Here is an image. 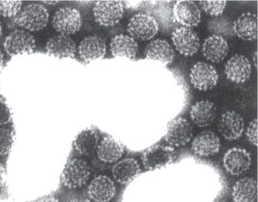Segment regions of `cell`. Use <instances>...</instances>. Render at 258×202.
I'll list each match as a JSON object with an SVG mask.
<instances>
[{
    "label": "cell",
    "mask_w": 258,
    "mask_h": 202,
    "mask_svg": "<svg viewBox=\"0 0 258 202\" xmlns=\"http://www.w3.org/2000/svg\"><path fill=\"white\" fill-rule=\"evenodd\" d=\"M159 26L150 14L141 12L130 19L127 32L130 36L139 41H148L158 34Z\"/></svg>",
    "instance_id": "cell-6"
},
{
    "label": "cell",
    "mask_w": 258,
    "mask_h": 202,
    "mask_svg": "<svg viewBox=\"0 0 258 202\" xmlns=\"http://www.w3.org/2000/svg\"><path fill=\"white\" fill-rule=\"evenodd\" d=\"M22 1H0V16L15 18L22 11Z\"/></svg>",
    "instance_id": "cell-31"
},
{
    "label": "cell",
    "mask_w": 258,
    "mask_h": 202,
    "mask_svg": "<svg viewBox=\"0 0 258 202\" xmlns=\"http://www.w3.org/2000/svg\"><path fill=\"white\" fill-rule=\"evenodd\" d=\"M0 202H19L9 195L7 191L0 192Z\"/></svg>",
    "instance_id": "cell-36"
},
{
    "label": "cell",
    "mask_w": 258,
    "mask_h": 202,
    "mask_svg": "<svg viewBox=\"0 0 258 202\" xmlns=\"http://www.w3.org/2000/svg\"><path fill=\"white\" fill-rule=\"evenodd\" d=\"M253 62H254V66L256 68L257 67V51H256L254 56H253Z\"/></svg>",
    "instance_id": "cell-39"
},
{
    "label": "cell",
    "mask_w": 258,
    "mask_h": 202,
    "mask_svg": "<svg viewBox=\"0 0 258 202\" xmlns=\"http://www.w3.org/2000/svg\"><path fill=\"white\" fill-rule=\"evenodd\" d=\"M174 148L165 145H155L142 155L143 166L147 170H155L169 164L174 159Z\"/></svg>",
    "instance_id": "cell-14"
},
{
    "label": "cell",
    "mask_w": 258,
    "mask_h": 202,
    "mask_svg": "<svg viewBox=\"0 0 258 202\" xmlns=\"http://www.w3.org/2000/svg\"><path fill=\"white\" fill-rule=\"evenodd\" d=\"M110 51L115 57L134 59L139 51V45L133 37L125 34L113 36L110 41Z\"/></svg>",
    "instance_id": "cell-25"
},
{
    "label": "cell",
    "mask_w": 258,
    "mask_h": 202,
    "mask_svg": "<svg viewBox=\"0 0 258 202\" xmlns=\"http://www.w3.org/2000/svg\"><path fill=\"white\" fill-rule=\"evenodd\" d=\"M234 36L243 41H253L257 37V17L251 13L241 14L233 22Z\"/></svg>",
    "instance_id": "cell-20"
},
{
    "label": "cell",
    "mask_w": 258,
    "mask_h": 202,
    "mask_svg": "<svg viewBox=\"0 0 258 202\" xmlns=\"http://www.w3.org/2000/svg\"><path fill=\"white\" fill-rule=\"evenodd\" d=\"M208 29L214 36L222 37L225 39L234 36L233 22L225 16H219L210 19Z\"/></svg>",
    "instance_id": "cell-29"
},
{
    "label": "cell",
    "mask_w": 258,
    "mask_h": 202,
    "mask_svg": "<svg viewBox=\"0 0 258 202\" xmlns=\"http://www.w3.org/2000/svg\"><path fill=\"white\" fill-rule=\"evenodd\" d=\"M6 180H7V176H6V168L0 163V192L6 187Z\"/></svg>",
    "instance_id": "cell-35"
},
{
    "label": "cell",
    "mask_w": 258,
    "mask_h": 202,
    "mask_svg": "<svg viewBox=\"0 0 258 202\" xmlns=\"http://www.w3.org/2000/svg\"><path fill=\"white\" fill-rule=\"evenodd\" d=\"M83 18L79 10L63 7L57 10L52 17V26L60 34L70 36L80 31Z\"/></svg>",
    "instance_id": "cell-4"
},
{
    "label": "cell",
    "mask_w": 258,
    "mask_h": 202,
    "mask_svg": "<svg viewBox=\"0 0 258 202\" xmlns=\"http://www.w3.org/2000/svg\"><path fill=\"white\" fill-rule=\"evenodd\" d=\"M202 52L207 60L215 64L220 63L228 54V43L225 38L212 35L205 40Z\"/></svg>",
    "instance_id": "cell-19"
},
{
    "label": "cell",
    "mask_w": 258,
    "mask_h": 202,
    "mask_svg": "<svg viewBox=\"0 0 258 202\" xmlns=\"http://www.w3.org/2000/svg\"><path fill=\"white\" fill-rule=\"evenodd\" d=\"M77 3H78V4L80 5V6H85V5H89L91 4V2L89 1H78Z\"/></svg>",
    "instance_id": "cell-41"
},
{
    "label": "cell",
    "mask_w": 258,
    "mask_h": 202,
    "mask_svg": "<svg viewBox=\"0 0 258 202\" xmlns=\"http://www.w3.org/2000/svg\"><path fill=\"white\" fill-rule=\"evenodd\" d=\"M5 50L10 56L33 53L36 48L34 37L25 30H14L5 39Z\"/></svg>",
    "instance_id": "cell-7"
},
{
    "label": "cell",
    "mask_w": 258,
    "mask_h": 202,
    "mask_svg": "<svg viewBox=\"0 0 258 202\" xmlns=\"http://www.w3.org/2000/svg\"><path fill=\"white\" fill-rule=\"evenodd\" d=\"M14 132L9 128H0V157L7 156L14 142Z\"/></svg>",
    "instance_id": "cell-30"
},
{
    "label": "cell",
    "mask_w": 258,
    "mask_h": 202,
    "mask_svg": "<svg viewBox=\"0 0 258 202\" xmlns=\"http://www.w3.org/2000/svg\"><path fill=\"white\" fill-rule=\"evenodd\" d=\"M48 54L55 57H75L76 54V44L72 38L65 35H56L48 40L46 44Z\"/></svg>",
    "instance_id": "cell-22"
},
{
    "label": "cell",
    "mask_w": 258,
    "mask_h": 202,
    "mask_svg": "<svg viewBox=\"0 0 258 202\" xmlns=\"http://www.w3.org/2000/svg\"><path fill=\"white\" fill-rule=\"evenodd\" d=\"M257 184L252 178H243L234 184L232 190L233 202H254L257 198Z\"/></svg>",
    "instance_id": "cell-27"
},
{
    "label": "cell",
    "mask_w": 258,
    "mask_h": 202,
    "mask_svg": "<svg viewBox=\"0 0 258 202\" xmlns=\"http://www.w3.org/2000/svg\"><path fill=\"white\" fill-rule=\"evenodd\" d=\"M125 4L121 1H99L93 9L96 22L105 28L114 26L124 16Z\"/></svg>",
    "instance_id": "cell-5"
},
{
    "label": "cell",
    "mask_w": 258,
    "mask_h": 202,
    "mask_svg": "<svg viewBox=\"0 0 258 202\" xmlns=\"http://www.w3.org/2000/svg\"><path fill=\"white\" fill-rule=\"evenodd\" d=\"M192 121L199 127H208L217 116L216 106L209 100H201L192 106L190 110Z\"/></svg>",
    "instance_id": "cell-21"
},
{
    "label": "cell",
    "mask_w": 258,
    "mask_h": 202,
    "mask_svg": "<svg viewBox=\"0 0 258 202\" xmlns=\"http://www.w3.org/2000/svg\"><path fill=\"white\" fill-rule=\"evenodd\" d=\"M37 202H60V200L54 196H47L45 198H41L39 201Z\"/></svg>",
    "instance_id": "cell-37"
},
{
    "label": "cell",
    "mask_w": 258,
    "mask_h": 202,
    "mask_svg": "<svg viewBox=\"0 0 258 202\" xmlns=\"http://www.w3.org/2000/svg\"><path fill=\"white\" fill-rule=\"evenodd\" d=\"M193 137V127L186 119L178 118L172 120L166 130L165 140L171 147H182Z\"/></svg>",
    "instance_id": "cell-11"
},
{
    "label": "cell",
    "mask_w": 258,
    "mask_h": 202,
    "mask_svg": "<svg viewBox=\"0 0 258 202\" xmlns=\"http://www.w3.org/2000/svg\"><path fill=\"white\" fill-rule=\"evenodd\" d=\"M141 167L134 158H125L116 163L112 168V174L117 182L121 184L131 183L141 174Z\"/></svg>",
    "instance_id": "cell-23"
},
{
    "label": "cell",
    "mask_w": 258,
    "mask_h": 202,
    "mask_svg": "<svg viewBox=\"0 0 258 202\" xmlns=\"http://www.w3.org/2000/svg\"><path fill=\"white\" fill-rule=\"evenodd\" d=\"M3 65H4V54L2 52L0 49V72H1L2 69H3Z\"/></svg>",
    "instance_id": "cell-38"
},
{
    "label": "cell",
    "mask_w": 258,
    "mask_h": 202,
    "mask_svg": "<svg viewBox=\"0 0 258 202\" xmlns=\"http://www.w3.org/2000/svg\"><path fill=\"white\" fill-rule=\"evenodd\" d=\"M78 54L85 62L103 59L106 54L105 41L97 35L86 37L78 46Z\"/></svg>",
    "instance_id": "cell-17"
},
{
    "label": "cell",
    "mask_w": 258,
    "mask_h": 202,
    "mask_svg": "<svg viewBox=\"0 0 258 202\" xmlns=\"http://www.w3.org/2000/svg\"><path fill=\"white\" fill-rule=\"evenodd\" d=\"M190 83L200 91L213 89L219 81V74L212 65L205 62H197L190 69L189 74Z\"/></svg>",
    "instance_id": "cell-8"
},
{
    "label": "cell",
    "mask_w": 258,
    "mask_h": 202,
    "mask_svg": "<svg viewBox=\"0 0 258 202\" xmlns=\"http://www.w3.org/2000/svg\"><path fill=\"white\" fill-rule=\"evenodd\" d=\"M173 14L176 22L182 27L193 28L201 22V10L193 1H177L174 3Z\"/></svg>",
    "instance_id": "cell-12"
},
{
    "label": "cell",
    "mask_w": 258,
    "mask_h": 202,
    "mask_svg": "<svg viewBox=\"0 0 258 202\" xmlns=\"http://www.w3.org/2000/svg\"><path fill=\"white\" fill-rule=\"evenodd\" d=\"M246 135L251 145L257 146V119L250 122L246 129Z\"/></svg>",
    "instance_id": "cell-33"
},
{
    "label": "cell",
    "mask_w": 258,
    "mask_h": 202,
    "mask_svg": "<svg viewBox=\"0 0 258 202\" xmlns=\"http://www.w3.org/2000/svg\"><path fill=\"white\" fill-rule=\"evenodd\" d=\"M46 5H52V6H54V5L57 4L58 3V1H43Z\"/></svg>",
    "instance_id": "cell-42"
},
{
    "label": "cell",
    "mask_w": 258,
    "mask_h": 202,
    "mask_svg": "<svg viewBox=\"0 0 258 202\" xmlns=\"http://www.w3.org/2000/svg\"><path fill=\"white\" fill-rule=\"evenodd\" d=\"M11 122V115L6 101L0 99V126H5Z\"/></svg>",
    "instance_id": "cell-34"
},
{
    "label": "cell",
    "mask_w": 258,
    "mask_h": 202,
    "mask_svg": "<svg viewBox=\"0 0 258 202\" xmlns=\"http://www.w3.org/2000/svg\"><path fill=\"white\" fill-rule=\"evenodd\" d=\"M116 193L114 182L105 175L94 178L88 188L89 198L94 202H109L114 198Z\"/></svg>",
    "instance_id": "cell-15"
},
{
    "label": "cell",
    "mask_w": 258,
    "mask_h": 202,
    "mask_svg": "<svg viewBox=\"0 0 258 202\" xmlns=\"http://www.w3.org/2000/svg\"><path fill=\"white\" fill-rule=\"evenodd\" d=\"M171 39L181 55L192 56L200 49V38L193 29L186 27L177 28L172 32Z\"/></svg>",
    "instance_id": "cell-10"
},
{
    "label": "cell",
    "mask_w": 258,
    "mask_h": 202,
    "mask_svg": "<svg viewBox=\"0 0 258 202\" xmlns=\"http://www.w3.org/2000/svg\"><path fill=\"white\" fill-rule=\"evenodd\" d=\"M49 14L42 5L32 3L27 5L14 19V25L29 31H39L46 28Z\"/></svg>",
    "instance_id": "cell-1"
},
{
    "label": "cell",
    "mask_w": 258,
    "mask_h": 202,
    "mask_svg": "<svg viewBox=\"0 0 258 202\" xmlns=\"http://www.w3.org/2000/svg\"><path fill=\"white\" fill-rule=\"evenodd\" d=\"M219 133L228 141L236 140L244 131V121L241 115L234 111L223 114L218 124Z\"/></svg>",
    "instance_id": "cell-13"
},
{
    "label": "cell",
    "mask_w": 258,
    "mask_h": 202,
    "mask_svg": "<svg viewBox=\"0 0 258 202\" xmlns=\"http://www.w3.org/2000/svg\"><path fill=\"white\" fill-rule=\"evenodd\" d=\"M224 73L230 81L241 84L247 81L251 76V64L244 56L236 54L226 64Z\"/></svg>",
    "instance_id": "cell-16"
},
{
    "label": "cell",
    "mask_w": 258,
    "mask_h": 202,
    "mask_svg": "<svg viewBox=\"0 0 258 202\" xmlns=\"http://www.w3.org/2000/svg\"><path fill=\"white\" fill-rule=\"evenodd\" d=\"M69 202H88V201H86V200L80 199V198H72V199L70 200V201Z\"/></svg>",
    "instance_id": "cell-40"
},
{
    "label": "cell",
    "mask_w": 258,
    "mask_h": 202,
    "mask_svg": "<svg viewBox=\"0 0 258 202\" xmlns=\"http://www.w3.org/2000/svg\"><path fill=\"white\" fill-rule=\"evenodd\" d=\"M220 148V139L211 131L200 133L195 138L191 145L194 153L200 157L214 156L219 153Z\"/></svg>",
    "instance_id": "cell-18"
},
{
    "label": "cell",
    "mask_w": 258,
    "mask_h": 202,
    "mask_svg": "<svg viewBox=\"0 0 258 202\" xmlns=\"http://www.w3.org/2000/svg\"><path fill=\"white\" fill-rule=\"evenodd\" d=\"M91 168L83 159H72L66 165L61 175V182L70 189L80 188L89 182Z\"/></svg>",
    "instance_id": "cell-3"
},
{
    "label": "cell",
    "mask_w": 258,
    "mask_h": 202,
    "mask_svg": "<svg viewBox=\"0 0 258 202\" xmlns=\"http://www.w3.org/2000/svg\"><path fill=\"white\" fill-rule=\"evenodd\" d=\"M251 158L247 150L241 147H232L223 157V167L232 176H240L249 169Z\"/></svg>",
    "instance_id": "cell-9"
},
{
    "label": "cell",
    "mask_w": 258,
    "mask_h": 202,
    "mask_svg": "<svg viewBox=\"0 0 258 202\" xmlns=\"http://www.w3.org/2000/svg\"><path fill=\"white\" fill-rule=\"evenodd\" d=\"M146 57L150 60L169 65L174 61V51L166 40L155 39L151 41L146 49Z\"/></svg>",
    "instance_id": "cell-26"
},
{
    "label": "cell",
    "mask_w": 258,
    "mask_h": 202,
    "mask_svg": "<svg viewBox=\"0 0 258 202\" xmlns=\"http://www.w3.org/2000/svg\"><path fill=\"white\" fill-rule=\"evenodd\" d=\"M97 156L105 163H113L119 160L124 153V147L113 137L106 136L99 142L97 148Z\"/></svg>",
    "instance_id": "cell-24"
},
{
    "label": "cell",
    "mask_w": 258,
    "mask_h": 202,
    "mask_svg": "<svg viewBox=\"0 0 258 202\" xmlns=\"http://www.w3.org/2000/svg\"><path fill=\"white\" fill-rule=\"evenodd\" d=\"M2 33H3V26H2L1 22H0V36H1Z\"/></svg>",
    "instance_id": "cell-43"
},
{
    "label": "cell",
    "mask_w": 258,
    "mask_h": 202,
    "mask_svg": "<svg viewBox=\"0 0 258 202\" xmlns=\"http://www.w3.org/2000/svg\"><path fill=\"white\" fill-rule=\"evenodd\" d=\"M174 3L170 1L155 2V3H138L137 7L146 11L152 16L158 23L159 30L163 33H169L177 28V22L173 14Z\"/></svg>",
    "instance_id": "cell-2"
},
{
    "label": "cell",
    "mask_w": 258,
    "mask_h": 202,
    "mask_svg": "<svg viewBox=\"0 0 258 202\" xmlns=\"http://www.w3.org/2000/svg\"><path fill=\"white\" fill-rule=\"evenodd\" d=\"M226 1H200V6L202 9L208 15L213 17L222 16L225 9Z\"/></svg>",
    "instance_id": "cell-32"
},
{
    "label": "cell",
    "mask_w": 258,
    "mask_h": 202,
    "mask_svg": "<svg viewBox=\"0 0 258 202\" xmlns=\"http://www.w3.org/2000/svg\"><path fill=\"white\" fill-rule=\"evenodd\" d=\"M99 139L97 130L89 128L83 130L77 136L74 142V147L80 155L89 156L97 150Z\"/></svg>",
    "instance_id": "cell-28"
}]
</instances>
